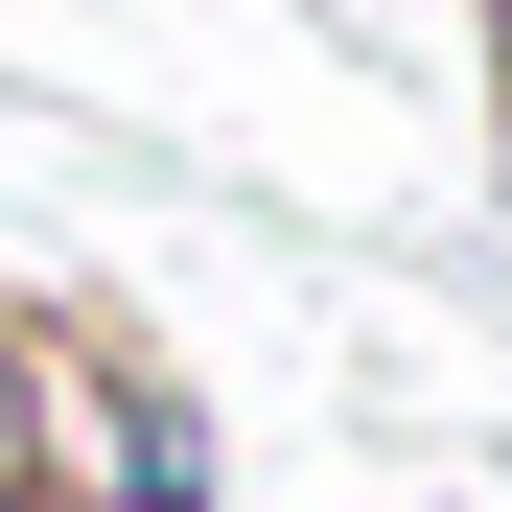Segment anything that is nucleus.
Masks as SVG:
<instances>
[{
  "label": "nucleus",
  "mask_w": 512,
  "mask_h": 512,
  "mask_svg": "<svg viewBox=\"0 0 512 512\" xmlns=\"http://www.w3.org/2000/svg\"><path fill=\"white\" fill-rule=\"evenodd\" d=\"M0 512H24V326H0Z\"/></svg>",
  "instance_id": "obj_1"
}]
</instances>
